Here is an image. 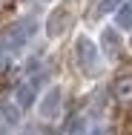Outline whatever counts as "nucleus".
Listing matches in <instances>:
<instances>
[{
  "label": "nucleus",
  "mask_w": 132,
  "mask_h": 135,
  "mask_svg": "<svg viewBox=\"0 0 132 135\" xmlns=\"http://www.w3.org/2000/svg\"><path fill=\"white\" fill-rule=\"evenodd\" d=\"M75 60H78L80 72L83 75H98V69H101V49L86 37V35H80L78 40H75Z\"/></svg>",
  "instance_id": "nucleus-1"
},
{
  "label": "nucleus",
  "mask_w": 132,
  "mask_h": 135,
  "mask_svg": "<svg viewBox=\"0 0 132 135\" xmlns=\"http://www.w3.org/2000/svg\"><path fill=\"white\" fill-rule=\"evenodd\" d=\"M32 32H35V17L17 20L14 26H9V29H6V35H3V43H6L9 49H20V46L26 43L29 37H32Z\"/></svg>",
  "instance_id": "nucleus-2"
},
{
  "label": "nucleus",
  "mask_w": 132,
  "mask_h": 135,
  "mask_svg": "<svg viewBox=\"0 0 132 135\" xmlns=\"http://www.w3.org/2000/svg\"><path fill=\"white\" fill-rule=\"evenodd\" d=\"M69 23H72V12L66 6H57L52 15H49V20H46V35L49 37H60L69 29Z\"/></svg>",
  "instance_id": "nucleus-3"
},
{
  "label": "nucleus",
  "mask_w": 132,
  "mask_h": 135,
  "mask_svg": "<svg viewBox=\"0 0 132 135\" xmlns=\"http://www.w3.org/2000/svg\"><path fill=\"white\" fill-rule=\"evenodd\" d=\"M60 101H63L60 86H52V89L43 95V101H40V118H43V121H55V118L60 115Z\"/></svg>",
  "instance_id": "nucleus-4"
},
{
  "label": "nucleus",
  "mask_w": 132,
  "mask_h": 135,
  "mask_svg": "<svg viewBox=\"0 0 132 135\" xmlns=\"http://www.w3.org/2000/svg\"><path fill=\"white\" fill-rule=\"evenodd\" d=\"M17 124H20V109L17 107H0V135L14 132Z\"/></svg>",
  "instance_id": "nucleus-5"
},
{
  "label": "nucleus",
  "mask_w": 132,
  "mask_h": 135,
  "mask_svg": "<svg viewBox=\"0 0 132 135\" xmlns=\"http://www.w3.org/2000/svg\"><path fill=\"white\" fill-rule=\"evenodd\" d=\"M101 49H104L106 57H118L121 55V37L115 29H104L101 32Z\"/></svg>",
  "instance_id": "nucleus-6"
},
{
  "label": "nucleus",
  "mask_w": 132,
  "mask_h": 135,
  "mask_svg": "<svg viewBox=\"0 0 132 135\" xmlns=\"http://www.w3.org/2000/svg\"><path fill=\"white\" fill-rule=\"evenodd\" d=\"M14 101H17V109H29L35 104V83H20L14 89Z\"/></svg>",
  "instance_id": "nucleus-7"
},
{
  "label": "nucleus",
  "mask_w": 132,
  "mask_h": 135,
  "mask_svg": "<svg viewBox=\"0 0 132 135\" xmlns=\"http://www.w3.org/2000/svg\"><path fill=\"white\" fill-rule=\"evenodd\" d=\"M112 92H115V98H118L121 104H129V101H132V75H126V78H118Z\"/></svg>",
  "instance_id": "nucleus-8"
},
{
  "label": "nucleus",
  "mask_w": 132,
  "mask_h": 135,
  "mask_svg": "<svg viewBox=\"0 0 132 135\" xmlns=\"http://www.w3.org/2000/svg\"><path fill=\"white\" fill-rule=\"evenodd\" d=\"M115 23L121 29H132V3H124L121 9H118V15H115Z\"/></svg>",
  "instance_id": "nucleus-9"
},
{
  "label": "nucleus",
  "mask_w": 132,
  "mask_h": 135,
  "mask_svg": "<svg viewBox=\"0 0 132 135\" xmlns=\"http://www.w3.org/2000/svg\"><path fill=\"white\" fill-rule=\"evenodd\" d=\"M115 6H121V0H98V9H95V15H106V12H115Z\"/></svg>",
  "instance_id": "nucleus-10"
},
{
  "label": "nucleus",
  "mask_w": 132,
  "mask_h": 135,
  "mask_svg": "<svg viewBox=\"0 0 132 135\" xmlns=\"http://www.w3.org/2000/svg\"><path fill=\"white\" fill-rule=\"evenodd\" d=\"M69 135H83V118H75L72 127H69Z\"/></svg>",
  "instance_id": "nucleus-11"
},
{
  "label": "nucleus",
  "mask_w": 132,
  "mask_h": 135,
  "mask_svg": "<svg viewBox=\"0 0 132 135\" xmlns=\"http://www.w3.org/2000/svg\"><path fill=\"white\" fill-rule=\"evenodd\" d=\"M6 69H9V52L0 46V72H6Z\"/></svg>",
  "instance_id": "nucleus-12"
},
{
  "label": "nucleus",
  "mask_w": 132,
  "mask_h": 135,
  "mask_svg": "<svg viewBox=\"0 0 132 135\" xmlns=\"http://www.w3.org/2000/svg\"><path fill=\"white\" fill-rule=\"evenodd\" d=\"M20 135H43V132H40L37 127H26V129H23V132H20Z\"/></svg>",
  "instance_id": "nucleus-13"
},
{
  "label": "nucleus",
  "mask_w": 132,
  "mask_h": 135,
  "mask_svg": "<svg viewBox=\"0 0 132 135\" xmlns=\"http://www.w3.org/2000/svg\"><path fill=\"white\" fill-rule=\"evenodd\" d=\"M92 135H109V132H104V129H95V132H92Z\"/></svg>",
  "instance_id": "nucleus-14"
}]
</instances>
